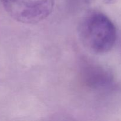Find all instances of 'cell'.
Listing matches in <instances>:
<instances>
[{"label": "cell", "instance_id": "6da1fadb", "mask_svg": "<svg viewBox=\"0 0 121 121\" xmlns=\"http://www.w3.org/2000/svg\"><path fill=\"white\" fill-rule=\"evenodd\" d=\"M80 36L85 46L96 53L111 50L117 40V30L105 14L94 13L87 15L80 26Z\"/></svg>", "mask_w": 121, "mask_h": 121}, {"label": "cell", "instance_id": "7a4b0ae2", "mask_svg": "<svg viewBox=\"0 0 121 121\" xmlns=\"http://www.w3.org/2000/svg\"><path fill=\"white\" fill-rule=\"evenodd\" d=\"M6 11L18 22L37 24L53 11L54 0H2Z\"/></svg>", "mask_w": 121, "mask_h": 121}]
</instances>
